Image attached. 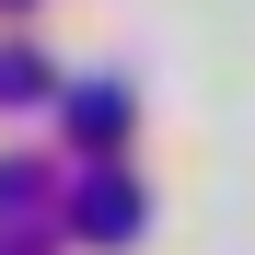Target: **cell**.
I'll return each instance as SVG.
<instances>
[{
	"label": "cell",
	"instance_id": "6da1fadb",
	"mask_svg": "<svg viewBox=\"0 0 255 255\" xmlns=\"http://www.w3.org/2000/svg\"><path fill=\"white\" fill-rule=\"evenodd\" d=\"M128 232H139V186L93 174V186H81V244H128Z\"/></svg>",
	"mask_w": 255,
	"mask_h": 255
},
{
	"label": "cell",
	"instance_id": "7a4b0ae2",
	"mask_svg": "<svg viewBox=\"0 0 255 255\" xmlns=\"http://www.w3.org/2000/svg\"><path fill=\"white\" fill-rule=\"evenodd\" d=\"M116 128H128V93H116V81H81V93H70V139L105 162V151H116Z\"/></svg>",
	"mask_w": 255,
	"mask_h": 255
},
{
	"label": "cell",
	"instance_id": "3957f363",
	"mask_svg": "<svg viewBox=\"0 0 255 255\" xmlns=\"http://www.w3.org/2000/svg\"><path fill=\"white\" fill-rule=\"evenodd\" d=\"M47 93V58H23V47H0V105H35Z\"/></svg>",
	"mask_w": 255,
	"mask_h": 255
}]
</instances>
